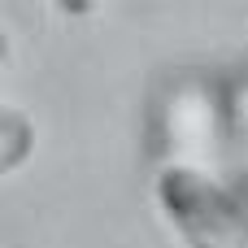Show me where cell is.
Wrapping results in <instances>:
<instances>
[{"instance_id": "obj_1", "label": "cell", "mask_w": 248, "mask_h": 248, "mask_svg": "<svg viewBox=\"0 0 248 248\" xmlns=\"http://www.w3.org/2000/svg\"><path fill=\"white\" fill-rule=\"evenodd\" d=\"M157 209L183 248H248L244 201L205 166V161H170L153 183Z\"/></svg>"}, {"instance_id": "obj_2", "label": "cell", "mask_w": 248, "mask_h": 248, "mask_svg": "<svg viewBox=\"0 0 248 248\" xmlns=\"http://www.w3.org/2000/svg\"><path fill=\"white\" fill-rule=\"evenodd\" d=\"M39 144V131H35V118L17 105H0V179L4 174H17L31 153Z\"/></svg>"}, {"instance_id": "obj_3", "label": "cell", "mask_w": 248, "mask_h": 248, "mask_svg": "<svg viewBox=\"0 0 248 248\" xmlns=\"http://www.w3.org/2000/svg\"><path fill=\"white\" fill-rule=\"evenodd\" d=\"M9 61V31H4V22H0V65Z\"/></svg>"}]
</instances>
